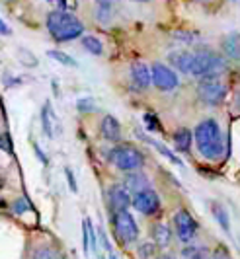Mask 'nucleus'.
<instances>
[{
  "label": "nucleus",
  "instance_id": "obj_1",
  "mask_svg": "<svg viewBox=\"0 0 240 259\" xmlns=\"http://www.w3.org/2000/svg\"><path fill=\"white\" fill-rule=\"evenodd\" d=\"M193 141L197 144L199 154L209 162H217L223 154V150H225L223 133H221V127L215 119L201 121L193 131Z\"/></svg>",
  "mask_w": 240,
  "mask_h": 259
},
{
  "label": "nucleus",
  "instance_id": "obj_2",
  "mask_svg": "<svg viewBox=\"0 0 240 259\" xmlns=\"http://www.w3.org/2000/svg\"><path fill=\"white\" fill-rule=\"evenodd\" d=\"M47 31L57 43L65 41H74L76 37L84 35V24L80 22L74 14L67 10H53L47 14Z\"/></svg>",
  "mask_w": 240,
  "mask_h": 259
},
{
  "label": "nucleus",
  "instance_id": "obj_3",
  "mask_svg": "<svg viewBox=\"0 0 240 259\" xmlns=\"http://www.w3.org/2000/svg\"><path fill=\"white\" fill-rule=\"evenodd\" d=\"M227 70V63L223 57H219L211 49H197L193 53V66L191 76H221Z\"/></svg>",
  "mask_w": 240,
  "mask_h": 259
},
{
  "label": "nucleus",
  "instance_id": "obj_4",
  "mask_svg": "<svg viewBox=\"0 0 240 259\" xmlns=\"http://www.w3.org/2000/svg\"><path fill=\"white\" fill-rule=\"evenodd\" d=\"M109 160L115 168L123 174H131L143 168L145 164V156L139 148H135L131 144H119L109 152Z\"/></svg>",
  "mask_w": 240,
  "mask_h": 259
},
{
  "label": "nucleus",
  "instance_id": "obj_5",
  "mask_svg": "<svg viewBox=\"0 0 240 259\" xmlns=\"http://www.w3.org/2000/svg\"><path fill=\"white\" fill-rule=\"evenodd\" d=\"M111 224H113V232L117 236L119 244L129 246V244H135L139 240V226H137L135 219L131 217V212H127V210L113 212Z\"/></svg>",
  "mask_w": 240,
  "mask_h": 259
},
{
  "label": "nucleus",
  "instance_id": "obj_6",
  "mask_svg": "<svg viewBox=\"0 0 240 259\" xmlns=\"http://www.w3.org/2000/svg\"><path fill=\"white\" fill-rule=\"evenodd\" d=\"M197 96L205 104L219 105L227 96V86L221 80V76H203L197 84Z\"/></svg>",
  "mask_w": 240,
  "mask_h": 259
},
{
  "label": "nucleus",
  "instance_id": "obj_7",
  "mask_svg": "<svg viewBox=\"0 0 240 259\" xmlns=\"http://www.w3.org/2000/svg\"><path fill=\"white\" fill-rule=\"evenodd\" d=\"M174 228H176V234H178V240L184 242V244H189V242L197 236L199 224L191 217L189 210L180 208V210L174 214Z\"/></svg>",
  "mask_w": 240,
  "mask_h": 259
},
{
  "label": "nucleus",
  "instance_id": "obj_8",
  "mask_svg": "<svg viewBox=\"0 0 240 259\" xmlns=\"http://www.w3.org/2000/svg\"><path fill=\"white\" fill-rule=\"evenodd\" d=\"M150 78H152L154 88H158L162 92H170L180 84V78L176 74V70H172L164 63H154L150 66Z\"/></svg>",
  "mask_w": 240,
  "mask_h": 259
},
{
  "label": "nucleus",
  "instance_id": "obj_9",
  "mask_svg": "<svg viewBox=\"0 0 240 259\" xmlns=\"http://www.w3.org/2000/svg\"><path fill=\"white\" fill-rule=\"evenodd\" d=\"M131 205L135 207L137 212H141V214H156L160 208V197L158 193L154 191V189H141V191H137V193L131 197Z\"/></svg>",
  "mask_w": 240,
  "mask_h": 259
},
{
  "label": "nucleus",
  "instance_id": "obj_10",
  "mask_svg": "<svg viewBox=\"0 0 240 259\" xmlns=\"http://www.w3.org/2000/svg\"><path fill=\"white\" fill-rule=\"evenodd\" d=\"M107 199H109V208L113 212H119V210H127V207H131V195L129 189L121 183H113L107 191Z\"/></svg>",
  "mask_w": 240,
  "mask_h": 259
},
{
  "label": "nucleus",
  "instance_id": "obj_11",
  "mask_svg": "<svg viewBox=\"0 0 240 259\" xmlns=\"http://www.w3.org/2000/svg\"><path fill=\"white\" fill-rule=\"evenodd\" d=\"M129 76L131 82L137 90H147L148 86L152 84V78H150V66L143 61H135L131 68H129Z\"/></svg>",
  "mask_w": 240,
  "mask_h": 259
},
{
  "label": "nucleus",
  "instance_id": "obj_12",
  "mask_svg": "<svg viewBox=\"0 0 240 259\" xmlns=\"http://www.w3.org/2000/svg\"><path fill=\"white\" fill-rule=\"evenodd\" d=\"M168 61L170 65L182 72V74H191V66H193V53L186 51V49H180V51H172L168 55Z\"/></svg>",
  "mask_w": 240,
  "mask_h": 259
},
{
  "label": "nucleus",
  "instance_id": "obj_13",
  "mask_svg": "<svg viewBox=\"0 0 240 259\" xmlns=\"http://www.w3.org/2000/svg\"><path fill=\"white\" fill-rule=\"evenodd\" d=\"M100 133L109 143H119L121 141V125L113 115H106L100 123Z\"/></svg>",
  "mask_w": 240,
  "mask_h": 259
},
{
  "label": "nucleus",
  "instance_id": "obj_14",
  "mask_svg": "<svg viewBox=\"0 0 240 259\" xmlns=\"http://www.w3.org/2000/svg\"><path fill=\"white\" fill-rule=\"evenodd\" d=\"M150 236H152V244H154V246L166 247L170 244L172 232H170V228H168L164 222H156V224H152V228H150Z\"/></svg>",
  "mask_w": 240,
  "mask_h": 259
},
{
  "label": "nucleus",
  "instance_id": "obj_15",
  "mask_svg": "<svg viewBox=\"0 0 240 259\" xmlns=\"http://www.w3.org/2000/svg\"><path fill=\"white\" fill-rule=\"evenodd\" d=\"M135 133H137V137H139L141 141H145V143H147V144H150V146H154V148L158 150L160 154L164 156V158H168V160H170L172 164H176V166H184V164H182V160H180L178 156L174 154V152H172V150H170V148H166V146H164V144H162V143H158V141H154V139H150V137H145L143 133H139V131H137V129H135Z\"/></svg>",
  "mask_w": 240,
  "mask_h": 259
},
{
  "label": "nucleus",
  "instance_id": "obj_16",
  "mask_svg": "<svg viewBox=\"0 0 240 259\" xmlns=\"http://www.w3.org/2000/svg\"><path fill=\"white\" fill-rule=\"evenodd\" d=\"M223 51L228 59L240 61V33H230L223 39Z\"/></svg>",
  "mask_w": 240,
  "mask_h": 259
},
{
  "label": "nucleus",
  "instance_id": "obj_17",
  "mask_svg": "<svg viewBox=\"0 0 240 259\" xmlns=\"http://www.w3.org/2000/svg\"><path fill=\"white\" fill-rule=\"evenodd\" d=\"M51 121H55V113L51 109V104L45 102L41 107V127H43V133L47 139H53V123Z\"/></svg>",
  "mask_w": 240,
  "mask_h": 259
},
{
  "label": "nucleus",
  "instance_id": "obj_18",
  "mask_svg": "<svg viewBox=\"0 0 240 259\" xmlns=\"http://www.w3.org/2000/svg\"><path fill=\"white\" fill-rule=\"evenodd\" d=\"M174 144H176V148L180 150V152H187L189 150V146H191V141H193V135H191V131L186 129V127H182V129H178L174 133Z\"/></svg>",
  "mask_w": 240,
  "mask_h": 259
},
{
  "label": "nucleus",
  "instance_id": "obj_19",
  "mask_svg": "<svg viewBox=\"0 0 240 259\" xmlns=\"http://www.w3.org/2000/svg\"><path fill=\"white\" fill-rule=\"evenodd\" d=\"M94 18H96V22H100V24H109L111 22V18H113V8H111V4L109 2H104V0H98V4H96V10H94Z\"/></svg>",
  "mask_w": 240,
  "mask_h": 259
},
{
  "label": "nucleus",
  "instance_id": "obj_20",
  "mask_svg": "<svg viewBox=\"0 0 240 259\" xmlns=\"http://www.w3.org/2000/svg\"><path fill=\"white\" fill-rule=\"evenodd\" d=\"M211 210H213V217H215V221L219 222V226L227 234H230V221H228L227 208L223 207L221 203H213V205H211Z\"/></svg>",
  "mask_w": 240,
  "mask_h": 259
},
{
  "label": "nucleus",
  "instance_id": "obj_21",
  "mask_svg": "<svg viewBox=\"0 0 240 259\" xmlns=\"http://www.w3.org/2000/svg\"><path fill=\"white\" fill-rule=\"evenodd\" d=\"M127 189L131 187V189H135V193L137 191H141V189H147L148 187V180L147 176L141 171V169H137V171H131V176L127 178V185H125Z\"/></svg>",
  "mask_w": 240,
  "mask_h": 259
},
{
  "label": "nucleus",
  "instance_id": "obj_22",
  "mask_svg": "<svg viewBox=\"0 0 240 259\" xmlns=\"http://www.w3.org/2000/svg\"><path fill=\"white\" fill-rule=\"evenodd\" d=\"M82 47L90 53V55H94V57H98V55L104 53L102 41L98 37H94V35H84V37H82Z\"/></svg>",
  "mask_w": 240,
  "mask_h": 259
},
{
  "label": "nucleus",
  "instance_id": "obj_23",
  "mask_svg": "<svg viewBox=\"0 0 240 259\" xmlns=\"http://www.w3.org/2000/svg\"><path fill=\"white\" fill-rule=\"evenodd\" d=\"M31 259H61V253L51 246H39L33 249Z\"/></svg>",
  "mask_w": 240,
  "mask_h": 259
},
{
  "label": "nucleus",
  "instance_id": "obj_24",
  "mask_svg": "<svg viewBox=\"0 0 240 259\" xmlns=\"http://www.w3.org/2000/svg\"><path fill=\"white\" fill-rule=\"evenodd\" d=\"M53 61H57V63H61L63 66H70V68H76L78 66V63L70 57V55H67V53H63V51H59V49H51V51L47 53Z\"/></svg>",
  "mask_w": 240,
  "mask_h": 259
},
{
  "label": "nucleus",
  "instance_id": "obj_25",
  "mask_svg": "<svg viewBox=\"0 0 240 259\" xmlns=\"http://www.w3.org/2000/svg\"><path fill=\"white\" fill-rule=\"evenodd\" d=\"M18 57H20V63L24 66H29V68H35L37 66V59H35V55L33 53H29L27 49H18Z\"/></svg>",
  "mask_w": 240,
  "mask_h": 259
},
{
  "label": "nucleus",
  "instance_id": "obj_26",
  "mask_svg": "<svg viewBox=\"0 0 240 259\" xmlns=\"http://www.w3.org/2000/svg\"><path fill=\"white\" fill-rule=\"evenodd\" d=\"M143 121H145V125H147V129L150 133H162V125H160L158 117L154 115V113H145Z\"/></svg>",
  "mask_w": 240,
  "mask_h": 259
},
{
  "label": "nucleus",
  "instance_id": "obj_27",
  "mask_svg": "<svg viewBox=\"0 0 240 259\" xmlns=\"http://www.w3.org/2000/svg\"><path fill=\"white\" fill-rule=\"evenodd\" d=\"M76 109H78L80 113H90L96 109V102H94L92 98H80L78 102H76Z\"/></svg>",
  "mask_w": 240,
  "mask_h": 259
},
{
  "label": "nucleus",
  "instance_id": "obj_28",
  "mask_svg": "<svg viewBox=\"0 0 240 259\" xmlns=\"http://www.w3.org/2000/svg\"><path fill=\"white\" fill-rule=\"evenodd\" d=\"M137 253H139L141 259H152L154 253H156V246L154 244H141L139 249H137Z\"/></svg>",
  "mask_w": 240,
  "mask_h": 259
},
{
  "label": "nucleus",
  "instance_id": "obj_29",
  "mask_svg": "<svg viewBox=\"0 0 240 259\" xmlns=\"http://www.w3.org/2000/svg\"><path fill=\"white\" fill-rule=\"evenodd\" d=\"M31 208V205H29V201H27L26 197H20V199H16L12 205V210L14 214H24V212H27Z\"/></svg>",
  "mask_w": 240,
  "mask_h": 259
},
{
  "label": "nucleus",
  "instance_id": "obj_30",
  "mask_svg": "<svg viewBox=\"0 0 240 259\" xmlns=\"http://www.w3.org/2000/svg\"><path fill=\"white\" fill-rule=\"evenodd\" d=\"M0 150H2V152H6L8 156L14 154L12 139H10V135H8V133H2V135H0Z\"/></svg>",
  "mask_w": 240,
  "mask_h": 259
},
{
  "label": "nucleus",
  "instance_id": "obj_31",
  "mask_svg": "<svg viewBox=\"0 0 240 259\" xmlns=\"http://www.w3.org/2000/svg\"><path fill=\"white\" fill-rule=\"evenodd\" d=\"M182 259H203V251H201V247L189 246L182 251Z\"/></svg>",
  "mask_w": 240,
  "mask_h": 259
},
{
  "label": "nucleus",
  "instance_id": "obj_32",
  "mask_svg": "<svg viewBox=\"0 0 240 259\" xmlns=\"http://www.w3.org/2000/svg\"><path fill=\"white\" fill-rule=\"evenodd\" d=\"M174 37L178 39V41H182V43H186V45H189V43H193L195 39H197V35L195 33H191V31H184V29H180V31H176L174 33Z\"/></svg>",
  "mask_w": 240,
  "mask_h": 259
},
{
  "label": "nucleus",
  "instance_id": "obj_33",
  "mask_svg": "<svg viewBox=\"0 0 240 259\" xmlns=\"http://www.w3.org/2000/svg\"><path fill=\"white\" fill-rule=\"evenodd\" d=\"M82 249L84 253H90V238H88V222H82Z\"/></svg>",
  "mask_w": 240,
  "mask_h": 259
},
{
  "label": "nucleus",
  "instance_id": "obj_34",
  "mask_svg": "<svg viewBox=\"0 0 240 259\" xmlns=\"http://www.w3.org/2000/svg\"><path fill=\"white\" fill-rule=\"evenodd\" d=\"M65 176H67V182H68V187H70V191H72V193H76V191H78V185H76V180H74V174H72V169L65 168Z\"/></svg>",
  "mask_w": 240,
  "mask_h": 259
},
{
  "label": "nucleus",
  "instance_id": "obj_35",
  "mask_svg": "<svg viewBox=\"0 0 240 259\" xmlns=\"http://www.w3.org/2000/svg\"><path fill=\"white\" fill-rule=\"evenodd\" d=\"M86 222H88V238H90V249H92V251H96V247H98L96 230H94V226H92V222H90V219H86Z\"/></svg>",
  "mask_w": 240,
  "mask_h": 259
},
{
  "label": "nucleus",
  "instance_id": "obj_36",
  "mask_svg": "<svg viewBox=\"0 0 240 259\" xmlns=\"http://www.w3.org/2000/svg\"><path fill=\"white\" fill-rule=\"evenodd\" d=\"M33 150H35V156L39 158L41 164H43V166H47V164H49V160H47V156L43 154V150L39 148V144H37V143H33Z\"/></svg>",
  "mask_w": 240,
  "mask_h": 259
},
{
  "label": "nucleus",
  "instance_id": "obj_37",
  "mask_svg": "<svg viewBox=\"0 0 240 259\" xmlns=\"http://www.w3.org/2000/svg\"><path fill=\"white\" fill-rule=\"evenodd\" d=\"M0 35H12V29L8 27V24L0 18Z\"/></svg>",
  "mask_w": 240,
  "mask_h": 259
},
{
  "label": "nucleus",
  "instance_id": "obj_38",
  "mask_svg": "<svg viewBox=\"0 0 240 259\" xmlns=\"http://www.w3.org/2000/svg\"><path fill=\"white\" fill-rule=\"evenodd\" d=\"M158 259H176V257H174V255H170V253H162Z\"/></svg>",
  "mask_w": 240,
  "mask_h": 259
},
{
  "label": "nucleus",
  "instance_id": "obj_39",
  "mask_svg": "<svg viewBox=\"0 0 240 259\" xmlns=\"http://www.w3.org/2000/svg\"><path fill=\"white\" fill-rule=\"evenodd\" d=\"M234 104H236V107L240 109V92L236 94V100H234Z\"/></svg>",
  "mask_w": 240,
  "mask_h": 259
},
{
  "label": "nucleus",
  "instance_id": "obj_40",
  "mask_svg": "<svg viewBox=\"0 0 240 259\" xmlns=\"http://www.w3.org/2000/svg\"><path fill=\"white\" fill-rule=\"evenodd\" d=\"M109 259H117V257H115V255H113V253H111V255H109Z\"/></svg>",
  "mask_w": 240,
  "mask_h": 259
},
{
  "label": "nucleus",
  "instance_id": "obj_41",
  "mask_svg": "<svg viewBox=\"0 0 240 259\" xmlns=\"http://www.w3.org/2000/svg\"><path fill=\"white\" fill-rule=\"evenodd\" d=\"M104 2H111V0H104Z\"/></svg>",
  "mask_w": 240,
  "mask_h": 259
},
{
  "label": "nucleus",
  "instance_id": "obj_42",
  "mask_svg": "<svg viewBox=\"0 0 240 259\" xmlns=\"http://www.w3.org/2000/svg\"><path fill=\"white\" fill-rule=\"evenodd\" d=\"M135 2H139V0H135Z\"/></svg>",
  "mask_w": 240,
  "mask_h": 259
}]
</instances>
